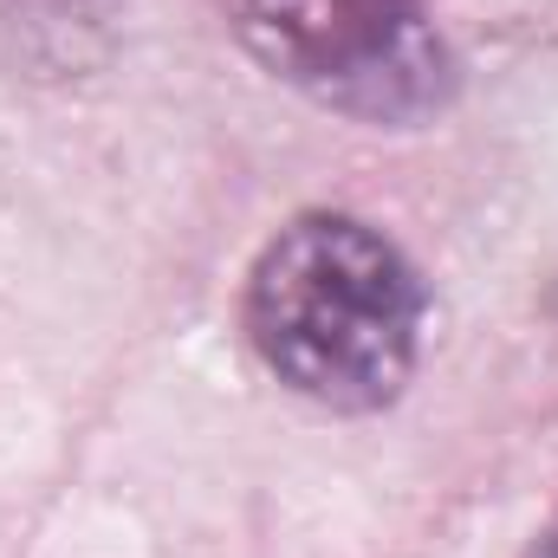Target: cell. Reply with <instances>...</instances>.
Returning <instances> with one entry per match:
<instances>
[{
  "instance_id": "1",
  "label": "cell",
  "mask_w": 558,
  "mask_h": 558,
  "mask_svg": "<svg viewBox=\"0 0 558 558\" xmlns=\"http://www.w3.org/2000/svg\"><path fill=\"white\" fill-rule=\"evenodd\" d=\"M247 338L286 390L364 416L403 397L422 344L410 260L351 215H299L247 274Z\"/></svg>"
},
{
  "instance_id": "2",
  "label": "cell",
  "mask_w": 558,
  "mask_h": 558,
  "mask_svg": "<svg viewBox=\"0 0 558 558\" xmlns=\"http://www.w3.org/2000/svg\"><path fill=\"white\" fill-rule=\"evenodd\" d=\"M234 33L279 85L357 124H422L454 92L416 0H234Z\"/></svg>"
}]
</instances>
